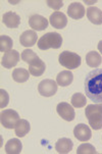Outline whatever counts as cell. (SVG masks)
Returning a JSON list of instances; mask_svg holds the SVG:
<instances>
[{
	"label": "cell",
	"mask_w": 102,
	"mask_h": 154,
	"mask_svg": "<svg viewBox=\"0 0 102 154\" xmlns=\"http://www.w3.org/2000/svg\"><path fill=\"white\" fill-rule=\"evenodd\" d=\"M85 92L91 101L102 102V69H93L86 75Z\"/></svg>",
	"instance_id": "6da1fadb"
},
{
	"label": "cell",
	"mask_w": 102,
	"mask_h": 154,
	"mask_svg": "<svg viewBox=\"0 0 102 154\" xmlns=\"http://www.w3.org/2000/svg\"><path fill=\"white\" fill-rule=\"evenodd\" d=\"M86 117L88 119L89 125L93 130L102 129V108L100 103L89 104L85 110Z\"/></svg>",
	"instance_id": "7a4b0ae2"
},
{
	"label": "cell",
	"mask_w": 102,
	"mask_h": 154,
	"mask_svg": "<svg viewBox=\"0 0 102 154\" xmlns=\"http://www.w3.org/2000/svg\"><path fill=\"white\" fill-rule=\"evenodd\" d=\"M37 45L41 50H47V49H57L62 45V37L58 33H47L38 40Z\"/></svg>",
	"instance_id": "3957f363"
},
{
	"label": "cell",
	"mask_w": 102,
	"mask_h": 154,
	"mask_svg": "<svg viewBox=\"0 0 102 154\" xmlns=\"http://www.w3.org/2000/svg\"><path fill=\"white\" fill-rule=\"evenodd\" d=\"M58 61L62 66L66 67L67 69H75L81 66V56L75 52L63 51L59 54Z\"/></svg>",
	"instance_id": "277c9868"
},
{
	"label": "cell",
	"mask_w": 102,
	"mask_h": 154,
	"mask_svg": "<svg viewBox=\"0 0 102 154\" xmlns=\"http://www.w3.org/2000/svg\"><path fill=\"white\" fill-rule=\"evenodd\" d=\"M1 125L6 129H14L17 122H20V116L15 110L12 109H6L1 112L0 116Z\"/></svg>",
	"instance_id": "5b68a950"
},
{
	"label": "cell",
	"mask_w": 102,
	"mask_h": 154,
	"mask_svg": "<svg viewBox=\"0 0 102 154\" xmlns=\"http://www.w3.org/2000/svg\"><path fill=\"white\" fill-rule=\"evenodd\" d=\"M57 88H58V84L53 80L47 79L43 80L38 85V91L44 97H51L57 92Z\"/></svg>",
	"instance_id": "8992f818"
},
{
	"label": "cell",
	"mask_w": 102,
	"mask_h": 154,
	"mask_svg": "<svg viewBox=\"0 0 102 154\" xmlns=\"http://www.w3.org/2000/svg\"><path fill=\"white\" fill-rule=\"evenodd\" d=\"M56 110L58 116L63 119L66 122H72L75 119L76 113H75V109L72 105H70L66 102H60L57 104L56 106Z\"/></svg>",
	"instance_id": "52a82bcc"
},
{
	"label": "cell",
	"mask_w": 102,
	"mask_h": 154,
	"mask_svg": "<svg viewBox=\"0 0 102 154\" xmlns=\"http://www.w3.org/2000/svg\"><path fill=\"white\" fill-rule=\"evenodd\" d=\"M20 60V53L17 50H10L2 56L1 64L5 69H11L15 66Z\"/></svg>",
	"instance_id": "ba28073f"
},
{
	"label": "cell",
	"mask_w": 102,
	"mask_h": 154,
	"mask_svg": "<svg viewBox=\"0 0 102 154\" xmlns=\"http://www.w3.org/2000/svg\"><path fill=\"white\" fill-rule=\"evenodd\" d=\"M74 135L78 140L81 142H86L89 141L92 137V132L90 128L86 126L85 124H79L75 127L74 129Z\"/></svg>",
	"instance_id": "9c48e42d"
},
{
	"label": "cell",
	"mask_w": 102,
	"mask_h": 154,
	"mask_svg": "<svg viewBox=\"0 0 102 154\" xmlns=\"http://www.w3.org/2000/svg\"><path fill=\"white\" fill-rule=\"evenodd\" d=\"M29 25L35 31H43L48 27V20L40 14H33L29 19Z\"/></svg>",
	"instance_id": "30bf717a"
},
{
	"label": "cell",
	"mask_w": 102,
	"mask_h": 154,
	"mask_svg": "<svg viewBox=\"0 0 102 154\" xmlns=\"http://www.w3.org/2000/svg\"><path fill=\"white\" fill-rule=\"evenodd\" d=\"M49 22H50L51 26L55 29H61L65 28V26L67 25V19L65 17V14L63 12H60V11H56V12H53L50 17H49Z\"/></svg>",
	"instance_id": "8fae6325"
},
{
	"label": "cell",
	"mask_w": 102,
	"mask_h": 154,
	"mask_svg": "<svg viewBox=\"0 0 102 154\" xmlns=\"http://www.w3.org/2000/svg\"><path fill=\"white\" fill-rule=\"evenodd\" d=\"M85 7L80 2H73L67 7V14L74 20H80L85 15Z\"/></svg>",
	"instance_id": "7c38bea8"
},
{
	"label": "cell",
	"mask_w": 102,
	"mask_h": 154,
	"mask_svg": "<svg viewBox=\"0 0 102 154\" xmlns=\"http://www.w3.org/2000/svg\"><path fill=\"white\" fill-rule=\"evenodd\" d=\"M45 69H46L45 62L39 58V57L29 64V72L32 75H34V77H40V75L44 74Z\"/></svg>",
	"instance_id": "4fadbf2b"
},
{
	"label": "cell",
	"mask_w": 102,
	"mask_h": 154,
	"mask_svg": "<svg viewBox=\"0 0 102 154\" xmlns=\"http://www.w3.org/2000/svg\"><path fill=\"white\" fill-rule=\"evenodd\" d=\"M2 22L7 28H10V29H14V28H17L20 23V15L15 12H12V11H8V12H5L3 17H2Z\"/></svg>",
	"instance_id": "5bb4252c"
},
{
	"label": "cell",
	"mask_w": 102,
	"mask_h": 154,
	"mask_svg": "<svg viewBox=\"0 0 102 154\" xmlns=\"http://www.w3.org/2000/svg\"><path fill=\"white\" fill-rule=\"evenodd\" d=\"M20 45H23L25 47H32L37 42V34H36L35 31H32V30L26 31V32H23L22 35H20Z\"/></svg>",
	"instance_id": "9a60e30c"
},
{
	"label": "cell",
	"mask_w": 102,
	"mask_h": 154,
	"mask_svg": "<svg viewBox=\"0 0 102 154\" xmlns=\"http://www.w3.org/2000/svg\"><path fill=\"white\" fill-rule=\"evenodd\" d=\"M74 143L69 138H61L56 142L55 144V150L60 154H65L72 151Z\"/></svg>",
	"instance_id": "2e32d148"
},
{
	"label": "cell",
	"mask_w": 102,
	"mask_h": 154,
	"mask_svg": "<svg viewBox=\"0 0 102 154\" xmlns=\"http://www.w3.org/2000/svg\"><path fill=\"white\" fill-rule=\"evenodd\" d=\"M87 17L94 25H102V11L97 7H89L87 9Z\"/></svg>",
	"instance_id": "e0dca14e"
},
{
	"label": "cell",
	"mask_w": 102,
	"mask_h": 154,
	"mask_svg": "<svg viewBox=\"0 0 102 154\" xmlns=\"http://www.w3.org/2000/svg\"><path fill=\"white\" fill-rule=\"evenodd\" d=\"M23 145L19 139H10L5 144V152L7 154H19L22 152Z\"/></svg>",
	"instance_id": "ac0fdd59"
},
{
	"label": "cell",
	"mask_w": 102,
	"mask_h": 154,
	"mask_svg": "<svg viewBox=\"0 0 102 154\" xmlns=\"http://www.w3.org/2000/svg\"><path fill=\"white\" fill-rule=\"evenodd\" d=\"M73 80H74V75L70 70H62L56 77V83L61 87L70 85L73 83Z\"/></svg>",
	"instance_id": "d6986e66"
},
{
	"label": "cell",
	"mask_w": 102,
	"mask_h": 154,
	"mask_svg": "<svg viewBox=\"0 0 102 154\" xmlns=\"http://www.w3.org/2000/svg\"><path fill=\"white\" fill-rule=\"evenodd\" d=\"M30 130H31L30 124H29V122L26 121V119H20V122H17V125L14 128L15 135L20 138L25 137V136L30 132Z\"/></svg>",
	"instance_id": "ffe728a7"
},
{
	"label": "cell",
	"mask_w": 102,
	"mask_h": 154,
	"mask_svg": "<svg viewBox=\"0 0 102 154\" xmlns=\"http://www.w3.org/2000/svg\"><path fill=\"white\" fill-rule=\"evenodd\" d=\"M86 62L90 67H98L101 64V55L96 51H90L86 55Z\"/></svg>",
	"instance_id": "44dd1931"
},
{
	"label": "cell",
	"mask_w": 102,
	"mask_h": 154,
	"mask_svg": "<svg viewBox=\"0 0 102 154\" xmlns=\"http://www.w3.org/2000/svg\"><path fill=\"white\" fill-rule=\"evenodd\" d=\"M30 78V72L25 69H15L12 72V79L17 83H25Z\"/></svg>",
	"instance_id": "7402d4cb"
},
{
	"label": "cell",
	"mask_w": 102,
	"mask_h": 154,
	"mask_svg": "<svg viewBox=\"0 0 102 154\" xmlns=\"http://www.w3.org/2000/svg\"><path fill=\"white\" fill-rule=\"evenodd\" d=\"M12 46H14V42H12V39L8 37V36L2 35L0 37V51L1 52H8L11 50Z\"/></svg>",
	"instance_id": "603a6c76"
},
{
	"label": "cell",
	"mask_w": 102,
	"mask_h": 154,
	"mask_svg": "<svg viewBox=\"0 0 102 154\" xmlns=\"http://www.w3.org/2000/svg\"><path fill=\"white\" fill-rule=\"evenodd\" d=\"M86 97L84 94H81V93H76L73 95L72 97V105L74 107H77V108H81V107H84L86 105Z\"/></svg>",
	"instance_id": "cb8c5ba5"
},
{
	"label": "cell",
	"mask_w": 102,
	"mask_h": 154,
	"mask_svg": "<svg viewBox=\"0 0 102 154\" xmlns=\"http://www.w3.org/2000/svg\"><path fill=\"white\" fill-rule=\"evenodd\" d=\"M95 153H96V149L94 148V146L88 144V143L80 145L77 149V154H95Z\"/></svg>",
	"instance_id": "d4e9b609"
},
{
	"label": "cell",
	"mask_w": 102,
	"mask_h": 154,
	"mask_svg": "<svg viewBox=\"0 0 102 154\" xmlns=\"http://www.w3.org/2000/svg\"><path fill=\"white\" fill-rule=\"evenodd\" d=\"M37 58H38L37 54H36L33 50H30V49H26V50H23L22 53V59L29 64Z\"/></svg>",
	"instance_id": "484cf974"
},
{
	"label": "cell",
	"mask_w": 102,
	"mask_h": 154,
	"mask_svg": "<svg viewBox=\"0 0 102 154\" xmlns=\"http://www.w3.org/2000/svg\"><path fill=\"white\" fill-rule=\"evenodd\" d=\"M8 101H9V96L7 92L3 89L0 90V107L1 108H4L7 106L8 104Z\"/></svg>",
	"instance_id": "4316f807"
},
{
	"label": "cell",
	"mask_w": 102,
	"mask_h": 154,
	"mask_svg": "<svg viewBox=\"0 0 102 154\" xmlns=\"http://www.w3.org/2000/svg\"><path fill=\"white\" fill-rule=\"evenodd\" d=\"M47 4H48L49 7H51V8H53V9H56V10L63 6V2L60 1V0H48Z\"/></svg>",
	"instance_id": "83f0119b"
},
{
	"label": "cell",
	"mask_w": 102,
	"mask_h": 154,
	"mask_svg": "<svg viewBox=\"0 0 102 154\" xmlns=\"http://www.w3.org/2000/svg\"><path fill=\"white\" fill-rule=\"evenodd\" d=\"M97 48H98V50L100 51V53H102V40L100 41V42L98 43V45H97Z\"/></svg>",
	"instance_id": "f1b7e54d"
}]
</instances>
